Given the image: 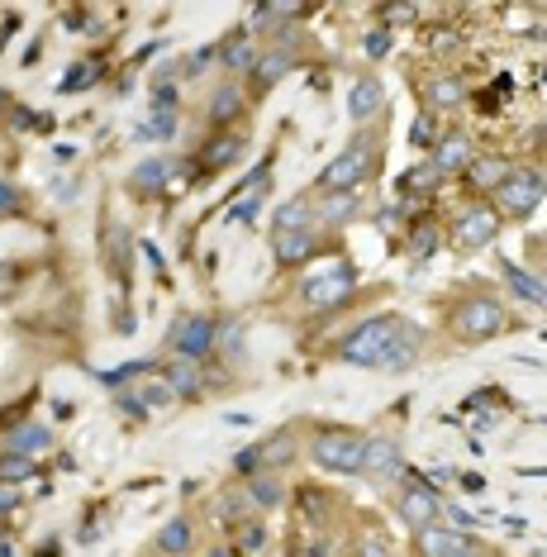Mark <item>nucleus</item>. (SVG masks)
<instances>
[{
	"mask_svg": "<svg viewBox=\"0 0 547 557\" xmlns=\"http://www.w3.org/2000/svg\"><path fill=\"white\" fill-rule=\"evenodd\" d=\"M172 177H176V158H167V153H162V158L138 162L134 172H129V191H134V196H157V191H162Z\"/></svg>",
	"mask_w": 547,
	"mask_h": 557,
	"instance_id": "nucleus-23",
	"label": "nucleus"
},
{
	"mask_svg": "<svg viewBox=\"0 0 547 557\" xmlns=\"http://www.w3.org/2000/svg\"><path fill=\"white\" fill-rule=\"evenodd\" d=\"M500 281H505L509 300H519V305H533V310H543L547 315V277L543 272H533L524 262H500Z\"/></svg>",
	"mask_w": 547,
	"mask_h": 557,
	"instance_id": "nucleus-12",
	"label": "nucleus"
},
{
	"mask_svg": "<svg viewBox=\"0 0 547 557\" xmlns=\"http://www.w3.org/2000/svg\"><path fill=\"white\" fill-rule=\"evenodd\" d=\"M153 134L172 139V134H176V110H162V105H153Z\"/></svg>",
	"mask_w": 547,
	"mask_h": 557,
	"instance_id": "nucleus-40",
	"label": "nucleus"
},
{
	"mask_svg": "<svg viewBox=\"0 0 547 557\" xmlns=\"http://www.w3.org/2000/svg\"><path fill=\"white\" fill-rule=\"evenodd\" d=\"M162 381H167V391H172V400H186V405H191V400H200L205 396V377H200V367L196 362H167V367H162Z\"/></svg>",
	"mask_w": 547,
	"mask_h": 557,
	"instance_id": "nucleus-24",
	"label": "nucleus"
},
{
	"mask_svg": "<svg viewBox=\"0 0 547 557\" xmlns=\"http://www.w3.org/2000/svg\"><path fill=\"white\" fill-rule=\"evenodd\" d=\"M505 172H509V162H505V158H481V153H476V162H471L462 177H467V186H476L481 196H490V191H495V186L505 181Z\"/></svg>",
	"mask_w": 547,
	"mask_h": 557,
	"instance_id": "nucleus-27",
	"label": "nucleus"
},
{
	"mask_svg": "<svg viewBox=\"0 0 547 557\" xmlns=\"http://www.w3.org/2000/svg\"><path fill=\"white\" fill-rule=\"evenodd\" d=\"M381 115H386V86H381L376 72H362L348 86V120L352 129H372Z\"/></svg>",
	"mask_w": 547,
	"mask_h": 557,
	"instance_id": "nucleus-10",
	"label": "nucleus"
},
{
	"mask_svg": "<svg viewBox=\"0 0 547 557\" xmlns=\"http://www.w3.org/2000/svg\"><path fill=\"white\" fill-rule=\"evenodd\" d=\"M462 105H467V81L457 77V72H433L424 81V110L429 115H452Z\"/></svg>",
	"mask_w": 547,
	"mask_h": 557,
	"instance_id": "nucleus-16",
	"label": "nucleus"
},
{
	"mask_svg": "<svg viewBox=\"0 0 547 557\" xmlns=\"http://www.w3.org/2000/svg\"><path fill=\"white\" fill-rule=\"evenodd\" d=\"M352 291H357V267L348 258H338L333 267H324V272H314L310 281L295 286V305L305 315H329L343 300H352Z\"/></svg>",
	"mask_w": 547,
	"mask_h": 557,
	"instance_id": "nucleus-6",
	"label": "nucleus"
},
{
	"mask_svg": "<svg viewBox=\"0 0 547 557\" xmlns=\"http://www.w3.org/2000/svg\"><path fill=\"white\" fill-rule=\"evenodd\" d=\"M543 200H547V172L543 167H533V162L509 167L505 181L490 191V205H495V215L500 219H528Z\"/></svg>",
	"mask_w": 547,
	"mask_h": 557,
	"instance_id": "nucleus-5",
	"label": "nucleus"
},
{
	"mask_svg": "<svg viewBox=\"0 0 547 557\" xmlns=\"http://www.w3.org/2000/svg\"><path fill=\"white\" fill-rule=\"evenodd\" d=\"M362 453H367V434L343 424H319L305 438V458H314V467H324L333 477H362Z\"/></svg>",
	"mask_w": 547,
	"mask_h": 557,
	"instance_id": "nucleus-4",
	"label": "nucleus"
},
{
	"mask_svg": "<svg viewBox=\"0 0 547 557\" xmlns=\"http://www.w3.org/2000/svg\"><path fill=\"white\" fill-rule=\"evenodd\" d=\"M15 510H20V486H5V481H0V519L15 515Z\"/></svg>",
	"mask_w": 547,
	"mask_h": 557,
	"instance_id": "nucleus-43",
	"label": "nucleus"
},
{
	"mask_svg": "<svg viewBox=\"0 0 547 557\" xmlns=\"http://www.w3.org/2000/svg\"><path fill=\"white\" fill-rule=\"evenodd\" d=\"M443 515H448L452 524H457V529H462V534H471V529H476V519H471L467 510H462V505H448V510H443Z\"/></svg>",
	"mask_w": 547,
	"mask_h": 557,
	"instance_id": "nucleus-45",
	"label": "nucleus"
},
{
	"mask_svg": "<svg viewBox=\"0 0 547 557\" xmlns=\"http://www.w3.org/2000/svg\"><path fill=\"white\" fill-rule=\"evenodd\" d=\"M119 410L129 419H148V405H143V396H129V391H119Z\"/></svg>",
	"mask_w": 547,
	"mask_h": 557,
	"instance_id": "nucleus-42",
	"label": "nucleus"
},
{
	"mask_svg": "<svg viewBox=\"0 0 547 557\" xmlns=\"http://www.w3.org/2000/svg\"><path fill=\"white\" fill-rule=\"evenodd\" d=\"M191 548H196V519L191 515H172L153 538L157 557H191Z\"/></svg>",
	"mask_w": 547,
	"mask_h": 557,
	"instance_id": "nucleus-18",
	"label": "nucleus"
},
{
	"mask_svg": "<svg viewBox=\"0 0 547 557\" xmlns=\"http://www.w3.org/2000/svg\"><path fill=\"white\" fill-rule=\"evenodd\" d=\"M357 215H362V196H357V191L314 196V229H319V234H338V229H348Z\"/></svg>",
	"mask_w": 547,
	"mask_h": 557,
	"instance_id": "nucleus-13",
	"label": "nucleus"
},
{
	"mask_svg": "<svg viewBox=\"0 0 547 557\" xmlns=\"http://www.w3.org/2000/svg\"><path fill=\"white\" fill-rule=\"evenodd\" d=\"M500 229H505V219L495 215V205L476 200V205H467L462 215L452 219V248L457 253H481V248H490L500 239Z\"/></svg>",
	"mask_w": 547,
	"mask_h": 557,
	"instance_id": "nucleus-9",
	"label": "nucleus"
},
{
	"mask_svg": "<svg viewBox=\"0 0 547 557\" xmlns=\"http://www.w3.org/2000/svg\"><path fill=\"white\" fill-rule=\"evenodd\" d=\"M248 505H253V510H276V505H286V481L276 477V472L253 477L248 481Z\"/></svg>",
	"mask_w": 547,
	"mask_h": 557,
	"instance_id": "nucleus-28",
	"label": "nucleus"
},
{
	"mask_svg": "<svg viewBox=\"0 0 547 557\" xmlns=\"http://www.w3.org/2000/svg\"><path fill=\"white\" fill-rule=\"evenodd\" d=\"M381 167V129H357L348 148L314 177V196H338V191H362Z\"/></svg>",
	"mask_w": 547,
	"mask_h": 557,
	"instance_id": "nucleus-3",
	"label": "nucleus"
},
{
	"mask_svg": "<svg viewBox=\"0 0 547 557\" xmlns=\"http://www.w3.org/2000/svg\"><path fill=\"white\" fill-rule=\"evenodd\" d=\"M257 448H262V472H276V477H281V467H291V462L300 458V443H295V429H281V434L262 438Z\"/></svg>",
	"mask_w": 547,
	"mask_h": 557,
	"instance_id": "nucleus-25",
	"label": "nucleus"
},
{
	"mask_svg": "<svg viewBox=\"0 0 547 557\" xmlns=\"http://www.w3.org/2000/svg\"><path fill=\"white\" fill-rule=\"evenodd\" d=\"M167 400H172V391H167V381H162V377L143 391V405H148V410H153V405H167Z\"/></svg>",
	"mask_w": 547,
	"mask_h": 557,
	"instance_id": "nucleus-44",
	"label": "nucleus"
},
{
	"mask_svg": "<svg viewBox=\"0 0 547 557\" xmlns=\"http://www.w3.org/2000/svg\"><path fill=\"white\" fill-rule=\"evenodd\" d=\"M5 105H10V91H0V110H5Z\"/></svg>",
	"mask_w": 547,
	"mask_h": 557,
	"instance_id": "nucleus-51",
	"label": "nucleus"
},
{
	"mask_svg": "<svg viewBox=\"0 0 547 557\" xmlns=\"http://www.w3.org/2000/svg\"><path fill=\"white\" fill-rule=\"evenodd\" d=\"M0 557H15V548H10V543H5V538H0Z\"/></svg>",
	"mask_w": 547,
	"mask_h": 557,
	"instance_id": "nucleus-49",
	"label": "nucleus"
},
{
	"mask_svg": "<svg viewBox=\"0 0 547 557\" xmlns=\"http://www.w3.org/2000/svg\"><path fill=\"white\" fill-rule=\"evenodd\" d=\"M471 162H476V143H471V134H462V129H452V134H443V139L433 143V158H429V167L438 172V177H452V172H467Z\"/></svg>",
	"mask_w": 547,
	"mask_h": 557,
	"instance_id": "nucleus-14",
	"label": "nucleus"
},
{
	"mask_svg": "<svg viewBox=\"0 0 547 557\" xmlns=\"http://www.w3.org/2000/svg\"><path fill=\"white\" fill-rule=\"evenodd\" d=\"M219 348L224 353H243V324H224L219 329Z\"/></svg>",
	"mask_w": 547,
	"mask_h": 557,
	"instance_id": "nucleus-41",
	"label": "nucleus"
},
{
	"mask_svg": "<svg viewBox=\"0 0 547 557\" xmlns=\"http://www.w3.org/2000/svg\"><path fill=\"white\" fill-rule=\"evenodd\" d=\"M167 348H172V358L200 367L219 348V324L210 315H176L172 334H167Z\"/></svg>",
	"mask_w": 547,
	"mask_h": 557,
	"instance_id": "nucleus-8",
	"label": "nucleus"
},
{
	"mask_svg": "<svg viewBox=\"0 0 547 557\" xmlns=\"http://www.w3.org/2000/svg\"><path fill=\"white\" fill-rule=\"evenodd\" d=\"M234 472H238V477H248V481L262 477V448H257V443H248V448L234 458Z\"/></svg>",
	"mask_w": 547,
	"mask_h": 557,
	"instance_id": "nucleus-34",
	"label": "nucleus"
},
{
	"mask_svg": "<svg viewBox=\"0 0 547 557\" xmlns=\"http://www.w3.org/2000/svg\"><path fill=\"white\" fill-rule=\"evenodd\" d=\"M457 557H495V553H490V548H486V543H481V538H476V543H471V548H467V553H457Z\"/></svg>",
	"mask_w": 547,
	"mask_h": 557,
	"instance_id": "nucleus-48",
	"label": "nucleus"
},
{
	"mask_svg": "<svg viewBox=\"0 0 547 557\" xmlns=\"http://www.w3.org/2000/svg\"><path fill=\"white\" fill-rule=\"evenodd\" d=\"M262 543H267V529H262V524H248V534H243V548H248V553H257Z\"/></svg>",
	"mask_w": 547,
	"mask_h": 557,
	"instance_id": "nucleus-46",
	"label": "nucleus"
},
{
	"mask_svg": "<svg viewBox=\"0 0 547 557\" xmlns=\"http://www.w3.org/2000/svg\"><path fill=\"white\" fill-rule=\"evenodd\" d=\"M419 353H424V329L410 315H400V310L357 319L333 343V358L338 362L376 367V372H410L414 362H419Z\"/></svg>",
	"mask_w": 547,
	"mask_h": 557,
	"instance_id": "nucleus-1",
	"label": "nucleus"
},
{
	"mask_svg": "<svg viewBox=\"0 0 547 557\" xmlns=\"http://www.w3.org/2000/svg\"><path fill=\"white\" fill-rule=\"evenodd\" d=\"M48 448H53V429H48V424H34V419L15 424L10 438H5V453H20V458H34V462H39Z\"/></svg>",
	"mask_w": 547,
	"mask_h": 557,
	"instance_id": "nucleus-22",
	"label": "nucleus"
},
{
	"mask_svg": "<svg viewBox=\"0 0 547 557\" xmlns=\"http://www.w3.org/2000/svg\"><path fill=\"white\" fill-rule=\"evenodd\" d=\"M24 210V196H20V186L10 177H0V215H20Z\"/></svg>",
	"mask_w": 547,
	"mask_h": 557,
	"instance_id": "nucleus-36",
	"label": "nucleus"
},
{
	"mask_svg": "<svg viewBox=\"0 0 547 557\" xmlns=\"http://www.w3.org/2000/svg\"><path fill=\"white\" fill-rule=\"evenodd\" d=\"M0 538H5V529H0Z\"/></svg>",
	"mask_w": 547,
	"mask_h": 557,
	"instance_id": "nucleus-52",
	"label": "nucleus"
},
{
	"mask_svg": "<svg viewBox=\"0 0 547 557\" xmlns=\"http://www.w3.org/2000/svg\"><path fill=\"white\" fill-rule=\"evenodd\" d=\"M528 262H533V272L547 277V234H533V239H528Z\"/></svg>",
	"mask_w": 547,
	"mask_h": 557,
	"instance_id": "nucleus-38",
	"label": "nucleus"
},
{
	"mask_svg": "<svg viewBox=\"0 0 547 557\" xmlns=\"http://www.w3.org/2000/svg\"><path fill=\"white\" fill-rule=\"evenodd\" d=\"M391 48H395V34L386 29V24H376V29H367V39H362V53H367L372 62L391 58Z\"/></svg>",
	"mask_w": 547,
	"mask_h": 557,
	"instance_id": "nucleus-31",
	"label": "nucleus"
},
{
	"mask_svg": "<svg viewBox=\"0 0 547 557\" xmlns=\"http://www.w3.org/2000/svg\"><path fill=\"white\" fill-rule=\"evenodd\" d=\"M410 143L414 148H433V143H438V124H433L429 110H419V120H414V129H410Z\"/></svg>",
	"mask_w": 547,
	"mask_h": 557,
	"instance_id": "nucleus-33",
	"label": "nucleus"
},
{
	"mask_svg": "<svg viewBox=\"0 0 547 557\" xmlns=\"http://www.w3.org/2000/svg\"><path fill=\"white\" fill-rule=\"evenodd\" d=\"M243 105H248L243 86H238V81H219L215 96H210V110H205V120L215 124L219 134H229V129L238 124V115H243Z\"/></svg>",
	"mask_w": 547,
	"mask_h": 557,
	"instance_id": "nucleus-19",
	"label": "nucleus"
},
{
	"mask_svg": "<svg viewBox=\"0 0 547 557\" xmlns=\"http://www.w3.org/2000/svg\"><path fill=\"white\" fill-rule=\"evenodd\" d=\"M96 77H100V67H81L77 62V67H72V77L62 81V91H81V86H91Z\"/></svg>",
	"mask_w": 547,
	"mask_h": 557,
	"instance_id": "nucleus-39",
	"label": "nucleus"
},
{
	"mask_svg": "<svg viewBox=\"0 0 547 557\" xmlns=\"http://www.w3.org/2000/svg\"><path fill=\"white\" fill-rule=\"evenodd\" d=\"M262 200H267V191H253V196H243L229 205V224H253L257 210H262Z\"/></svg>",
	"mask_w": 547,
	"mask_h": 557,
	"instance_id": "nucleus-32",
	"label": "nucleus"
},
{
	"mask_svg": "<svg viewBox=\"0 0 547 557\" xmlns=\"http://www.w3.org/2000/svg\"><path fill=\"white\" fill-rule=\"evenodd\" d=\"M210 557H238V553H234V548H215V553H210Z\"/></svg>",
	"mask_w": 547,
	"mask_h": 557,
	"instance_id": "nucleus-50",
	"label": "nucleus"
},
{
	"mask_svg": "<svg viewBox=\"0 0 547 557\" xmlns=\"http://www.w3.org/2000/svg\"><path fill=\"white\" fill-rule=\"evenodd\" d=\"M357 557H391V543L381 534H362L357 538Z\"/></svg>",
	"mask_w": 547,
	"mask_h": 557,
	"instance_id": "nucleus-37",
	"label": "nucleus"
},
{
	"mask_svg": "<svg viewBox=\"0 0 547 557\" xmlns=\"http://www.w3.org/2000/svg\"><path fill=\"white\" fill-rule=\"evenodd\" d=\"M476 538L462 534V529H443V524H433V529H419L414 534V557H457L467 553Z\"/></svg>",
	"mask_w": 547,
	"mask_h": 557,
	"instance_id": "nucleus-17",
	"label": "nucleus"
},
{
	"mask_svg": "<svg viewBox=\"0 0 547 557\" xmlns=\"http://www.w3.org/2000/svg\"><path fill=\"white\" fill-rule=\"evenodd\" d=\"M462 486H467V491H486V477H476V472H462Z\"/></svg>",
	"mask_w": 547,
	"mask_h": 557,
	"instance_id": "nucleus-47",
	"label": "nucleus"
},
{
	"mask_svg": "<svg viewBox=\"0 0 547 557\" xmlns=\"http://www.w3.org/2000/svg\"><path fill=\"white\" fill-rule=\"evenodd\" d=\"M405 472V453L395 438H367V453H362V477L367 481H391Z\"/></svg>",
	"mask_w": 547,
	"mask_h": 557,
	"instance_id": "nucleus-15",
	"label": "nucleus"
},
{
	"mask_svg": "<svg viewBox=\"0 0 547 557\" xmlns=\"http://www.w3.org/2000/svg\"><path fill=\"white\" fill-rule=\"evenodd\" d=\"M519 319L509 310L505 296H495L486 286H476V291H462V296H452L448 305V319H443V329H448V339L457 348H481V343H495L500 334H509Z\"/></svg>",
	"mask_w": 547,
	"mask_h": 557,
	"instance_id": "nucleus-2",
	"label": "nucleus"
},
{
	"mask_svg": "<svg viewBox=\"0 0 547 557\" xmlns=\"http://www.w3.org/2000/svg\"><path fill=\"white\" fill-rule=\"evenodd\" d=\"M395 515H400V524L405 529H433L438 519H443V510H448V500H443V491L433 486L429 477H405L400 486H395Z\"/></svg>",
	"mask_w": 547,
	"mask_h": 557,
	"instance_id": "nucleus-7",
	"label": "nucleus"
},
{
	"mask_svg": "<svg viewBox=\"0 0 547 557\" xmlns=\"http://www.w3.org/2000/svg\"><path fill=\"white\" fill-rule=\"evenodd\" d=\"M243 134H215V139L200 148L196 167L205 172V177H215V172H224V167H234V162H243Z\"/></svg>",
	"mask_w": 547,
	"mask_h": 557,
	"instance_id": "nucleus-20",
	"label": "nucleus"
},
{
	"mask_svg": "<svg viewBox=\"0 0 547 557\" xmlns=\"http://www.w3.org/2000/svg\"><path fill=\"white\" fill-rule=\"evenodd\" d=\"M300 229H314V191L281 200L272 215V234H300Z\"/></svg>",
	"mask_w": 547,
	"mask_h": 557,
	"instance_id": "nucleus-21",
	"label": "nucleus"
},
{
	"mask_svg": "<svg viewBox=\"0 0 547 557\" xmlns=\"http://www.w3.org/2000/svg\"><path fill=\"white\" fill-rule=\"evenodd\" d=\"M324 248V234L319 229H300V234H272V262L281 272H300L305 262L319 258Z\"/></svg>",
	"mask_w": 547,
	"mask_h": 557,
	"instance_id": "nucleus-11",
	"label": "nucleus"
},
{
	"mask_svg": "<svg viewBox=\"0 0 547 557\" xmlns=\"http://www.w3.org/2000/svg\"><path fill=\"white\" fill-rule=\"evenodd\" d=\"M291 67H295V53H291V48H272V53H262V58H257L253 86H257V91H272V86L286 77Z\"/></svg>",
	"mask_w": 547,
	"mask_h": 557,
	"instance_id": "nucleus-26",
	"label": "nucleus"
},
{
	"mask_svg": "<svg viewBox=\"0 0 547 557\" xmlns=\"http://www.w3.org/2000/svg\"><path fill=\"white\" fill-rule=\"evenodd\" d=\"M143 372H162L157 362H124V367H110V372H100V386H110V391H124L134 377H143Z\"/></svg>",
	"mask_w": 547,
	"mask_h": 557,
	"instance_id": "nucleus-29",
	"label": "nucleus"
},
{
	"mask_svg": "<svg viewBox=\"0 0 547 557\" xmlns=\"http://www.w3.org/2000/svg\"><path fill=\"white\" fill-rule=\"evenodd\" d=\"M410 248L419 253V258L438 248V229H433V219H419V224H414V239H410Z\"/></svg>",
	"mask_w": 547,
	"mask_h": 557,
	"instance_id": "nucleus-35",
	"label": "nucleus"
},
{
	"mask_svg": "<svg viewBox=\"0 0 547 557\" xmlns=\"http://www.w3.org/2000/svg\"><path fill=\"white\" fill-rule=\"evenodd\" d=\"M39 472V462L34 458H20V453H0V481L5 486H20V481H29Z\"/></svg>",
	"mask_w": 547,
	"mask_h": 557,
	"instance_id": "nucleus-30",
	"label": "nucleus"
}]
</instances>
